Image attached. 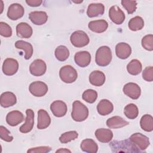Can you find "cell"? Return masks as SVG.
Instances as JSON below:
<instances>
[{
	"label": "cell",
	"mask_w": 153,
	"mask_h": 153,
	"mask_svg": "<svg viewBox=\"0 0 153 153\" xmlns=\"http://www.w3.org/2000/svg\"><path fill=\"white\" fill-rule=\"evenodd\" d=\"M109 146L113 152H141L137 146L133 143L130 139L123 140H113L109 143Z\"/></svg>",
	"instance_id": "cell-1"
},
{
	"label": "cell",
	"mask_w": 153,
	"mask_h": 153,
	"mask_svg": "<svg viewBox=\"0 0 153 153\" xmlns=\"http://www.w3.org/2000/svg\"><path fill=\"white\" fill-rule=\"evenodd\" d=\"M88 116L87 107L79 100H75L72 103L71 117L75 121L81 122L85 120Z\"/></svg>",
	"instance_id": "cell-2"
},
{
	"label": "cell",
	"mask_w": 153,
	"mask_h": 153,
	"mask_svg": "<svg viewBox=\"0 0 153 153\" xmlns=\"http://www.w3.org/2000/svg\"><path fill=\"white\" fill-rule=\"evenodd\" d=\"M112 58L111 48L106 45L100 47L95 56V61L97 65L100 66H106L111 62Z\"/></svg>",
	"instance_id": "cell-3"
},
{
	"label": "cell",
	"mask_w": 153,
	"mask_h": 153,
	"mask_svg": "<svg viewBox=\"0 0 153 153\" xmlns=\"http://www.w3.org/2000/svg\"><path fill=\"white\" fill-rule=\"evenodd\" d=\"M59 76L61 80L65 83H72L76 81L78 73L76 69L71 65H65L59 71Z\"/></svg>",
	"instance_id": "cell-4"
},
{
	"label": "cell",
	"mask_w": 153,
	"mask_h": 153,
	"mask_svg": "<svg viewBox=\"0 0 153 153\" xmlns=\"http://www.w3.org/2000/svg\"><path fill=\"white\" fill-rule=\"evenodd\" d=\"M70 41L74 47L81 48L88 45L90 42V39L85 32L79 30L74 32L71 34Z\"/></svg>",
	"instance_id": "cell-5"
},
{
	"label": "cell",
	"mask_w": 153,
	"mask_h": 153,
	"mask_svg": "<svg viewBox=\"0 0 153 153\" xmlns=\"http://www.w3.org/2000/svg\"><path fill=\"white\" fill-rule=\"evenodd\" d=\"M29 90L30 93L35 97H42L47 94L48 86L42 81H34L29 85Z\"/></svg>",
	"instance_id": "cell-6"
},
{
	"label": "cell",
	"mask_w": 153,
	"mask_h": 153,
	"mask_svg": "<svg viewBox=\"0 0 153 153\" xmlns=\"http://www.w3.org/2000/svg\"><path fill=\"white\" fill-rule=\"evenodd\" d=\"M129 139L142 151L145 150L150 145L149 138L140 133H133Z\"/></svg>",
	"instance_id": "cell-7"
},
{
	"label": "cell",
	"mask_w": 153,
	"mask_h": 153,
	"mask_svg": "<svg viewBox=\"0 0 153 153\" xmlns=\"http://www.w3.org/2000/svg\"><path fill=\"white\" fill-rule=\"evenodd\" d=\"M47 71V65L45 62L41 59H36L33 60L29 66L30 73L35 76L43 75Z\"/></svg>",
	"instance_id": "cell-8"
},
{
	"label": "cell",
	"mask_w": 153,
	"mask_h": 153,
	"mask_svg": "<svg viewBox=\"0 0 153 153\" xmlns=\"http://www.w3.org/2000/svg\"><path fill=\"white\" fill-rule=\"evenodd\" d=\"M19 69L18 62L13 58H7L3 62L2 70L3 73L7 76L14 75Z\"/></svg>",
	"instance_id": "cell-9"
},
{
	"label": "cell",
	"mask_w": 153,
	"mask_h": 153,
	"mask_svg": "<svg viewBox=\"0 0 153 153\" xmlns=\"http://www.w3.org/2000/svg\"><path fill=\"white\" fill-rule=\"evenodd\" d=\"M25 13L23 7L18 3L11 4L7 11V17L12 20H17L22 18Z\"/></svg>",
	"instance_id": "cell-10"
},
{
	"label": "cell",
	"mask_w": 153,
	"mask_h": 153,
	"mask_svg": "<svg viewBox=\"0 0 153 153\" xmlns=\"http://www.w3.org/2000/svg\"><path fill=\"white\" fill-rule=\"evenodd\" d=\"M123 91L126 96L134 100L137 99L141 94L140 87L134 82H128L125 84Z\"/></svg>",
	"instance_id": "cell-11"
},
{
	"label": "cell",
	"mask_w": 153,
	"mask_h": 153,
	"mask_svg": "<svg viewBox=\"0 0 153 153\" xmlns=\"http://www.w3.org/2000/svg\"><path fill=\"white\" fill-rule=\"evenodd\" d=\"M109 17L116 25H121L125 20V14L117 5L112 6L109 10Z\"/></svg>",
	"instance_id": "cell-12"
},
{
	"label": "cell",
	"mask_w": 153,
	"mask_h": 153,
	"mask_svg": "<svg viewBox=\"0 0 153 153\" xmlns=\"http://www.w3.org/2000/svg\"><path fill=\"white\" fill-rule=\"evenodd\" d=\"M50 110L53 114L57 117H62L67 112L66 104L62 100H55L50 105Z\"/></svg>",
	"instance_id": "cell-13"
},
{
	"label": "cell",
	"mask_w": 153,
	"mask_h": 153,
	"mask_svg": "<svg viewBox=\"0 0 153 153\" xmlns=\"http://www.w3.org/2000/svg\"><path fill=\"white\" fill-rule=\"evenodd\" d=\"M74 60L78 66L85 68L91 62V54L87 51H78L75 54Z\"/></svg>",
	"instance_id": "cell-14"
},
{
	"label": "cell",
	"mask_w": 153,
	"mask_h": 153,
	"mask_svg": "<svg viewBox=\"0 0 153 153\" xmlns=\"http://www.w3.org/2000/svg\"><path fill=\"white\" fill-rule=\"evenodd\" d=\"M26 118L25 123L20 127L19 130L22 133L30 132L34 125V112L31 109H27L26 111Z\"/></svg>",
	"instance_id": "cell-15"
},
{
	"label": "cell",
	"mask_w": 153,
	"mask_h": 153,
	"mask_svg": "<svg viewBox=\"0 0 153 153\" xmlns=\"http://www.w3.org/2000/svg\"><path fill=\"white\" fill-rule=\"evenodd\" d=\"M29 18L31 22L35 25H42L45 24L48 20V15L45 11H35L29 14Z\"/></svg>",
	"instance_id": "cell-16"
},
{
	"label": "cell",
	"mask_w": 153,
	"mask_h": 153,
	"mask_svg": "<svg viewBox=\"0 0 153 153\" xmlns=\"http://www.w3.org/2000/svg\"><path fill=\"white\" fill-rule=\"evenodd\" d=\"M51 123V118L48 112L42 109L38 111L37 128L39 130L45 129Z\"/></svg>",
	"instance_id": "cell-17"
},
{
	"label": "cell",
	"mask_w": 153,
	"mask_h": 153,
	"mask_svg": "<svg viewBox=\"0 0 153 153\" xmlns=\"http://www.w3.org/2000/svg\"><path fill=\"white\" fill-rule=\"evenodd\" d=\"M24 120L23 114L19 111H12L6 116V121L8 125L14 127Z\"/></svg>",
	"instance_id": "cell-18"
},
{
	"label": "cell",
	"mask_w": 153,
	"mask_h": 153,
	"mask_svg": "<svg viewBox=\"0 0 153 153\" xmlns=\"http://www.w3.org/2000/svg\"><path fill=\"white\" fill-rule=\"evenodd\" d=\"M131 53V47L126 42H120L115 47V54L121 59H127Z\"/></svg>",
	"instance_id": "cell-19"
},
{
	"label": "cell",
	"mask_w": 153,
	"mask_h": 153,
	"mask_svg": "<svg viewBox=\"0 0 153 153\" xmlns=\"http://www.w3.org/2000/svg\"><path fill=\"white\" fill-rule=\"evenodd\" d=\"M17 35L22 38H29L33 33L32 27L27 23L21 22L16 26Z\"/></svg>",
	"instance_id": "cell-20"
},
{
	"label": "cell",
	"mask_w": 153,
	"mask_h": 153,
	"mask_svg": "<svg viewBox=\"0 0 153 153\" xmlns=\"http://www.w3.org/2000/svg\"><path fill=\"white\" fill-rule=\"evenodd\" d=\"M17 102L16 95L11 91H5L1 94L0 103L3 108H8L14 105Z\"/></svg>",
	"instance_id": "cell-21"
},
{
	"label": "cell",
	"mask_w": 153,
	"mask_h": 153,
	"mask_svg": "<svg viewBox=\"0 0 153 153\" xmlns=\"http://www.w3.org/2000/svg\"><path fill=\"white\" fill-rule=\"evenodd\" d=\"M105 7L102 3H91L88 5L87 14L90 18L97 17L103 14Z\"/></svg>",
	"instance_id": "cell-22"
},
{
	"label": "cell",
	"mask_w": 153,
	"mask_h": 153,
	"mask_svg": "<svg viewBox=\"0 0 153 153\" xmlns=\"http://www.w3.org/2000/svg\"><path fill=\"white\" fill-rule=\"evenodd\" d=\"M105 75L100 71H93L89 75V81L91 84L94 86H102L105 83Z\"/></svg>",
	"instance_id": "cell-23"
},
{
	"label": "cell",
	"mask_w": 153,
	"mask_h": 153,
	"mask_svg": "<svg viewBox=\"0 0 153 153\" xmlns=\"http://www.w3.org/2000/svg\"><path fill=\"white\" fill-rule=\"evenodd\" d=\"M88 27L91 31L100 33L104 32L108 27V23L105 20H93L88 23Z\"/></svg>",
	"instance_id": "cell-24"
},
{
	"label": "cell",
	"mask_w": 153,
	"mask_h": 153,
	"mask_svg": "<svg viewBox=\"0 0 153 153\" xmlns=\"http://www.w3.org/2000/svg\"><path fill=\"white\" fill-rule=\"evenodd\" d=\"M95 136L99 142L108 143L113 137V133L110 129L100 128L96 130Z\"/></svg>",
	"instance_id": "cell-25"
},
{
	"label": "cell",
	"mask_w": 153,
	"mask_h": 153,
	"mask_svg": "<svg viewBox=\"0 0 153 153\" xmlns=\"http://www.w3.org/2000/svg\"><path fill=\"white\" fill-rule=\"evenodd\" d=\"M97 110L100 115L103 116L107 115L113 111L114 105L108 99H102L97 104Z\"/></svg>",
	"instance_id": "cell-26"
},
{
	"label": "cell",
	"mask_w": 153,
	"mask_h": 153,
	"mask_svg": "<svg viewBox=\"0 0 153 153\" xmlns=\"http://www.w3.org/2000/svg\"><path fill=\"white\" fill-rule=\"evenodd\" d=\"M128 124V121L119 116L112 117L106 121V125L110 128H120Z\"/></svg>",
	"instance_id": "cell-27"
},
{
	"label": "cell",
	"mask_w": 153,
	"mask_h": 153,
	"mask_svg": "<svg viewBox=\"0 0 153 153\" xmlns=\"http://www.w3.org/2000/svg\"><path fill=\"white\" fill-rule=\"evenodd\" d=\"M15 47L18 49H21L25 51V59L26 60H28L32 57L33 50L30 43L23 40H19L16 42Z\"/></svg>",
	"instance_id": "cell-28"
},
{
	"label": "cell",
	"mask_w": 153,
	"mask_h": 153,
	"mask_svg": "<svg viewBox=\"0 0 153 153\" xmlns=\"http://www.w3.org/2000/svg\"><path fill=\"white\" fill-rule=\"evenodd\" d=\"M81 150L88 153H96L98 150V145L96 142L91 139L83 140L80 145Z\"/></svg>",
	"instance_id": "cell-29"
},
{
	"label": "cell",
	"mask_w": 153,
	"mask_h": 153,
	"mask_svg": "<svg viewBox=\"0 0 153 153\" xmlns=\"http://www.w3.org/2000/svg\"><path fill=\"white\" fill-rule=\"evenodd\" d=\"M142 69L141 62L137 59L131 60L127 66V72L132 75H137L139 74Z\"/></svg>",
	"instance_id": "cell-30"
},
{
	"label": "cell",
	"mask_w": 153,
	"mask_h": 153,
	"mask_svg": "<svg viewBox=\"0 0 153 153\" xmlns=\"http://www.w3.org/2000/svg\"><path fill=\"white\" fill-rule=\"evenodd\" d=\"M140 126L144 131H152L153 130V118L152 115L149 114L143 115L140 120Z\"/></svg>",
	"instance_id": "cell-31"
},
{
	"label": "cell",
	"mask_w": 153,
	"mask_h": 153,
	"mask_svg": "<svg viewBox=\"0 0 153 153\" xmlns=\"http://www.w3.org/2000/svg\"><path fill=\"white\" fill-rule=\"evenodd\" d=\"M128 26L132 31L141 30L144 26L143 19L140 16H135L129 20Z\"/></svg>",
	"instance_id": "cell-32"
},
{
	"label": "cell",
	"mask_w": 153,
	"mask_h": 153,
	"mask_svg": "<svg viewBox=\"0 0 153 153\" xmlns=\"http://www.w3.org/2000/svg\"><path fill=\"white\" fill-rule=\"evenodd\" d=\"M124 114L128 119H135L139 115L138 108L134 103H129L124 107Z\"/></svg>",
	"instance_id": "cell-33"
},
{
	"label": "cell",
	"mask_w": 153,
	"mask_h": 153,
	"mask_svg": "<svg viewBox=\"0 0 153 153\" xmlns=\"http://www.w3.org/2000/svg\"><path fill=\"white\" fill-rule=\"evenodd\" d=\"M56 58L60 62L65 61L69 56V51L65 45L58 46L54 51Z\"/></svg>",
	"instance_id": "cell-34"
},
{
	"label": "cell",
	"mask_w": 153,
	"mask_h": 153,
	"mask_svg": "<svg viewBox=\"0 0 153 153\" xmlns=\"http://www.w3.org/2000/svg\"><path fill=\"white\" fill-rule=\"evenodd\" d=\"M82 98L84 101L89 103H93L97 98V93L93 89L86 90L83 92Z\"/></svg>",
	"instance_id": "cell-35"
},
{
	"label": "cell",
	"mask_w": 153,
	"mask_h": 153,
	"mask_svg": "<svg viewBox=\"0 0 153 153\" xmlns=\"http://www.w3.org/2000/svg\"><path fill=\"white\" fill-rule=\"evenodd\" d=\"M78 136V134L76 131H69L61 134L59 137V141L62 143H67L72 140H75Z\"/></svg>",
	"instance_id": "cell-36"
},
{
	"label": "cell",
	"mask_w": 153,
	"mask_h": 153,
	"mask_svg": "<svg viewBox=\"0 0 153 153\" xmlns=\"http://www.w3.org/2000/svg\"><path fill=\"white\" fill-rule=\"evenodd\" d=\"M143 48L148 51H151L153 50V35L148 34L143 36L141 41Z\"/></svg>",
	"instance_id": "cell-37"
},
{
	"label": "cell",
	"mask_w": 153,
	"mask_h": 153,
	"mask_svg": "<svg viewBox=\"0 0 153 153\" xmlns=\"http://www.w3.org/2000/svg\"><path fill=\"white\" fill-rule=\"evenodd\" d=\"M121 5L126 10L128 14H131L135 12L137 8V2L136 1L122 0Z\"/></svg>",
	"instance_id": "cell-38"
},
{
	"label": "cell",
	"mask_w": 153,
	"mask_h": 153,
	"mask_svg": "<svg viewBox=\"0 0 153 153\" xmlns=\"http://www.w3.org/2000/svg\"><path fill=\"white\" fill-rule=\"evenodd\" d=\"M0 34L4 37H10L12 35V29L7 23L0 22Z\"/></svg>",
	"instance_id": "cell-39"
},
{
	"label": "cell",
	"mask_w": 153,
	"mask_h": 153,
	"mask_svg": "<svg viewBox=\"0 0 153 153\" xmlns=\"http://www.w3.org/2000/svg\"><path fill=\"white\" fill-rule=\"evenodd\" d=\"M10 131L3 126H0V137L1 139L5 142H11L13 140V136H11Z\"/></svg>",
	"instance_id": "cell-40"
},
{
	"label": "cell",
	"mask_w": 153,
	"mask_h": 153,
	"mask_svg": "<svg viewBox=\"0 0 153 153\" xmlns=\"http://www.w3.org/2000/svg\"><path fill=\"white\" fill-rule=\"evenodd\" d=\"M142 78L148 82L153 81V68L152 66L146 67L142 72Z\"/></svg>",
	"instance_id": "cell-41"
},
{
	"label": "cell",
	"mask_w": 153,
	"mask_h": 153,
	"mask_svg": "<svg viewBox=\"0 0 153 153\" xmlns=\"http://www.w3.org/2000/svg\"><path fill=\"white\" fill-rule=\"evenodd\" d=\"M51 150V147L48 146H41L29 149L27 151V153H47Z\"/></svg>",
	"instance_id": "cell-42"
},
{
	"label": "cell",
	"mask_w": 153,
	"mask_h": 153,
	"mask_svg": "<svg viewBox=\"0 0 153 153\" xmlns=\"http://www.w3.org/2000/svg\"><path fill=\"white\" fill-rule=\"evenodd\" d=\"M26 4L33 7H39L41 5L42 3V1L41 0H26Z\"/></svg>",
	"instance_id": "cell-43"
},
{
	"label": "cell",
	"mask_w": 153,
	"mask_h": 153,
	"mask_svg": "<svg viewBox=\"0 0 153 153\" xmlns=\"http://www.w3.org/2000/svg\"><path fill=\"white\" fill-rule=\"evenodd\" d=\"M71 152V151L70 150L65 149V148H60V149H58L56 151V152Z\"/></svg>",
	"instance_id": "cell-44"
},
{
	"label": "cell",
	"mask_w": 153,
	"mask_h": 153,
	"mask_svg": "<svg viewBox=\"0 0 153 153\" xmlns=\"http://www.w3.org/2000/svg\"><path fill=\"white\" fill-rule=\"evenodd\" d=\"M75 4H79V3H81L82 2V1H72Z\"/></svg>",
	"instance_id": "cell-45"
}]
</instances>
